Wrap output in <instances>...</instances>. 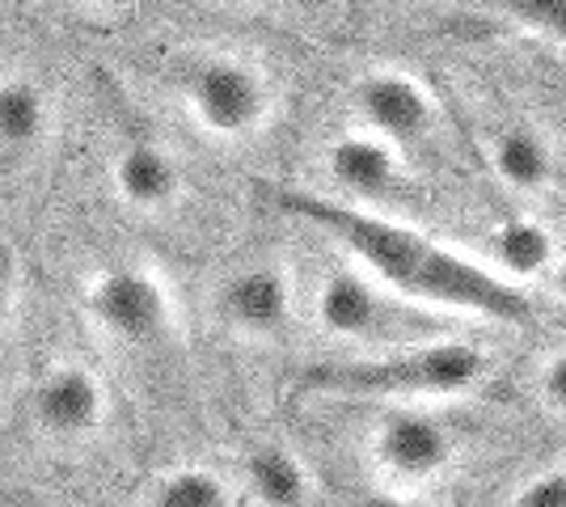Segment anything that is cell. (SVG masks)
Segmentation results:
<instances>
[{
  "label": "cell",
  "mask_w": 566,
  "mask_h": 507,
  "mask_svg": "<svg viewBox=\"0 0 566 507\" xmlns=\"http://www.w3.org/2000/svg\"><path fill=\"white\" fill-rule=\"evenodd\" d=\"M283 212L322 229L331 242H338L364 266L377 275L385 288L419 300L427 309H449V314L486 317L503 326H520L533 317V300L491 266L473 263L461 250L440 245L419 229L368 212L347 199H326L308 191H280Z\"/></svg>",
  "instance_id": "obj_1"
},
{
  "label": "cell",
  "mask_w": 566,
  "mask_h": 507,
  "mask_svg": "<svg viewBox=\"0 0 566 507\" xmlns=\"http://www.w3.org/2000/svg\"><path fill=\"white\" fill-rule=\"evenodd\" d=\"M486 356L461 338H431L415 347L373 351L368 360L322 363L305 377L317 393L343 398H452L482 381Z\"/></svg>",
  "instance_id": "obj_2"
},
{
  "label": "cell",
  "mask_w": 566,
  "mask_h": 507,
  "mask_svg": "<svg viewBox=\"0 0 566 507\" xmlns=\"http://www.w3.org/2000/svg\"><path fill=\"white\" fill-rule=\"evenodd\" d=\"M174 94L187 119L220 145L254 140L275 115V81L237 47H195L174 64Z\"/></svg>",
  "instance_id": "obj_3"
},
{
  "label": "cell",
  "mask_w": 566,
  "mask_h": 507,
  "mask_svg": "<svg viewBox=\"0 0 566 507\" xmlns=\"http://www.w3.org/2000/svg\"><path fill=\"white\" fill-rule=\"evenodd\" d=\"M317 326L338 342L394 351L444 338V321L427 305L385 288L364 266H338L317 284Z\"/></svg>",
  "instance_id": "obj_4"
},
{
  "label": "cell",
  "mask_w": 566,
  "mask_h": 507,
  "mask_svg": "<svg viewBox=\"0 0 566 507\" xmlns=\"http://www.w3.org/2000/svg\"><path fill=\"white\" fill-rule=\"evenodd\" d=\"M85 317L97 330L127 347H153L174 330L169 284L148 266H111L85 284Z\"/></svg>",
  "instance_id": "obj_5"
},
{
  "label": "cell",
  "mask_w": 566,
  "mask_h": 507,
  "mask_svg": "<svg viewBox=\"0 0 566 507\" xmlns=\"http://www.w3.org/2000/svg\"><path fill=\"white\" fill-rule=\"evenodd\" d=\"M355 115L364 119L368 131L385 136L401 152L423 148L436 140L440 110L436 97L419 76L401 73V68H373L355 81Z\"/></svg>",
  "instance_id": "obj_6"
},
{
  "label": "cell",
  "mask_w": 566,
  "mask_h": 507,
  "mask_svg": "<svg viewBox=\"0 0 566 507\" xmlns=\"http://www.w3.org/2000/svg\"><path fill=\"white\" fill-rule=\"evenodd\" d=\"M373 457H377L380 474L394 478L398 486H419L440 478L457 457L452 432L427 411L401 406L389 411L373 432Z\"/></svg>",
  "instance_id": "obj_7"
},
{
  "label": "cell",
  "mask_w": 566,
  "mask_h": 507,
  "mask_svg": "<svg viewBox=\"0 0 566 507\" xmlns=\"http://www.w3.org/2000/svg\"><path fill=\"white\" fill-rule=\"evenodd\" d=\"M326 178L347 194V203H385L406 191V152L385 136L359 127L326 145Z\"/></svg>",
  "instance_id": "obj_8"
},
{
  "label": "cell",
  "mask_w": 566,
  "mask_h": 507,
  "mask_svg": "<svg viewBox=\"0 0 566 507\" xmlns=\"http://www.w3.org/2000/svg\"><path fill=\"white\" fill-rule=\"evenodd\" d=\"M111 187L140 216H166L187 199V169L153 136H132L111 157Z\"/></svg>",
  "instance_id": "obj_9"
},
{
  "label": "cell",
  "mask_w": 566,
  "mask_h": 507,
  "mask_svg": "<svg viewBox=\"0 0 566 507\" xmlns=\"http://www.w3.org/2000/svg\"><path fill=\"white\" fill-rule=\"evenodd\" d=\"M220 317L245 338H275L292 321V275L280 263H259L220 284Z\"/></svg>",
  "instance_id": "obj_10"
},
{
  "label": "cell",
  "mask_w": 566,
  "mask_h": 507,
  "mask_svg": "<svg viewBox=\"0 0 566 507\" xmlns=\"http://www.w3.org/2000/svg\"><path fill=\"white\" fill-rule=\"evenodd\" d=\"M106 411H111L106 385L85 363H55L39 381V393H34L39 423L51 435H69V440L94 435L106 423Z\"/></svg>",
  "instance_id": "obj_11"
},
{
  "label": "cell",
  "mask_w": 566,
  "mask_h": 507,
  "mask_svg": "<svg viewBox=\"0 0 566 507\" xmlns=\"http://www.w3.org/2000/svg\"><path fill=\"white\" fill-rule=\"evenodd\" d=\"M55 102L39 76H0V157L18 161L48 140Z\"/></svg>",
  "instance_id": "obj_12"
},
{
  "label": "cell",
  "mask_w": 566,
  "mask_h": 507,
  "mask_svg": "<svg viewBox=\"0 0 566 507\" xmlns=\"http://www.w3.org/2000/svg\"><path fill=\"white\" fill-rule=\"evenodd\" d=\"M495 173L520 194H537L554 182V145L533 123H512L491 140Z\"/></svg>",
  "instance_id": "obj_13"
},
{
  "label": "cell",
  "mask_w": 566,
  "mask_h": 507,
  "mask_svg": "<svg viewBox=\"0 0 566 507\" xmlns=\"http://www.w3.org/2000/svg\"><path fill=\"white\" fill-rule=\"evenodd\" d=\"M245 486L262 507H305L313 495L305 461L283 444H262L245 457Z\"/></svg>",
  "instance_id": "obj_14"
},
{
  "label": "cell",
  "mask_w": 566,
  "mask_h": 507,
  "mask_svg": "<svg viewBox=\"0 0 566 507\" xmlns=\"http://www.w3.org/2000/svg\"><path fill=\"white\" fill-rule=\"evenodd\" d=\"M491 258L499 263L503 275L533 279V275L549 271L558 254H554V237H549L545 224H537L533 216H512L491 233Z\"/></svg>",
  "instance_id": "obj_15"
},
{
  "label": "cell",
  "mask_w": 566,
  "mask_h": 507,
  "mask_svg": "<svg viewBox=\"0 0 566 507\" xmlns=\"http://www.w3.org/2000/svg\"><path fill=\"white\" fill-rule=\"evenodd\" d=\"M148 507H233V495L216 469L182 465V469H169L166 478H157Z\"/></svg>",
  "instance_id": "obj_16"
},
{
  "label": "cell",
  "mask_w": 566,
  "mask_h": 507,
  "mask_svg": "<svg viewBox=\"0 0 566 507\" xmlns=\"http://www.w3.org/2000/svg\"><path fill=\"white\" fill-rule=\"evenodd\" d=\"M512 507H566V469H545L516 490Z\"/></svg>",
  "instance_id": "obj_17"
},
{
  "label": "cell",
  "mask_w": 566,
  "mask_h": 507,
  "mask_svg": "<svg viewBox=\"0 0 566 507\" xmlns=\"http://www.w3.org/2000/svg\"><path fill=\"white\" fill-rule=\"evenodd\" d=\"M507 4H512V13H516L520 22L566 39V0H507Z\"/></svg>",
  "instance_id": "obj_18"
},
{
  "label": "cell",
  "mask_w": 566,
  "mask_h": 507,
  "mask_svg": "<svg viewBox=\"0 0 566 507\" xmlns=\"http://www.w3.org/2000/svg\"><path fill=\"white\" fill-rule=\"evenodd\" d=\"M537 389H542V398L554 411L566 414V351H558V356H549V360L542 363Z\"/></svg>",
  "instance_id": "obj_19"
},
{
  "label": "cell",
  "mask_w": 566,
  "mask_h": 507,
  "mask_svg": "<svg viewBox=\"0 0 566 507\" xmlns=\"http://www.w3.org/2000/svg\"><path fill=\"white\" fill-rule=\"evenodd\" d=\"M13 305H18V254L0 242V330L9 326Z\"/></svg>",
  "instance_id": "obj_20"
},
{
  "label": "cell",
  "mask_w": 566,
  "mask_h": 507,
  "mask_svg": "<svg viewBox=\"0 0 566 507\" xmlns=\"http://www.w3.org/2000/svg\"><path fill=\"white\" fill-rule=\"evenodd\" d=\"M352 507H415L406 495H394V490H368V495H359Z\"/></svg>",
  "instance_id": "obj_21"
},
{
  "label": "cell",
  "mask_w": 566,
  "mask_h": 507,
  "mask_svg": "<svg viewBox=\"0 0 566 507\" xmlns=\"http://www.w3.org/2000/svg\"><path fill=\"white\" fill-rule=\"evenodd\" d=\"M72 9H81V13H115V9H123L127 0H69Z\"/></svg>",
  "instance_id": "obj_22"
},
{
  "label": "cell",
  "mask_w": 566,
  "mask_h": 507,
  "mask_svg": "<svg viewBox=\"0 0 566 507\" xmlns=\"http://www.w3.org/2000/svg\"><path fill=\"white\" fill-rule=\"evenodd\" d=\"M554 292L566 300V258H558V266H554Z\"/></svg>",
  "instance_id": "obj_23"
}]
</instances>
